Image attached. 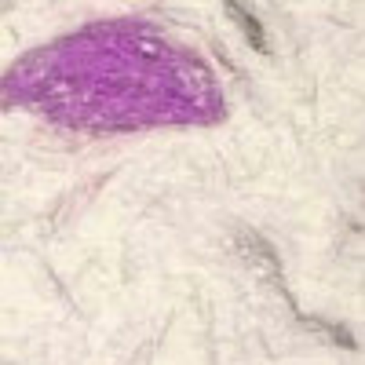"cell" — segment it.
<instances>
[{
    "label": "cell",
    "mask_w": 365,
    "mask_h": 365,
    "mask_svg": "<svg viewBox=\"0 0 365 365\" xmlns=\"http://www.w3.org/2000/svg\"><path fill=\"white\" fill-rule=\"evenodd\" d=\"M227 11H230V19L245 29V37H249V44L256 48V51H267V41H263V26L252 19V11L245 8V4H237V0H227Z\"/></svg>",
    "instance_id": "obj_1"
}]
</instances>
